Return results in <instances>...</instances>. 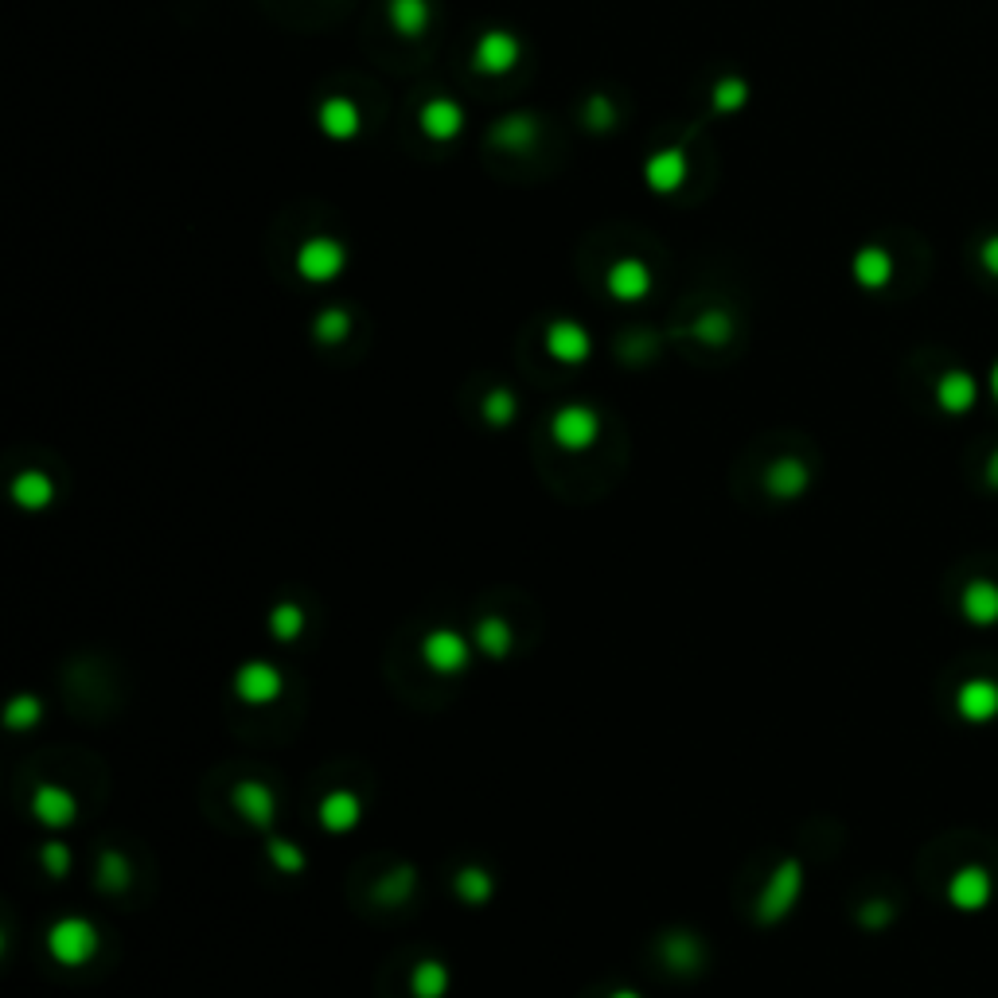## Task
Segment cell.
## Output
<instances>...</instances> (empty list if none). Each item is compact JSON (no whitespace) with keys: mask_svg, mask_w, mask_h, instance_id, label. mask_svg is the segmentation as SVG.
<instances>
[{"mask_svg":"<svg viewBox=\"0 0 998 998\" xmlns=\"http://www.w3.org/2000/svg\"><path fill=\"white\" fill-rule=\"evenodd\" d=\"M344 266H347V250L336 243V238H328V234L308 238V243L297 250V273L305 281H317V285L340 278V273H344Z\"/></svg>","mask_w":998,"mask_h":998,"instance_id":"6da1fadb","label":"cell"},{"mask_svg":"<svg viewBox=\"0 0 998 998\" xmlns=\"http://www.w3.org/2000/svg\"><path fill=\"white\" fill-rule=\"evenodd\" d=\"M47 948H51V956H56L59 963H66V968H78V963L90 960L94 948H98V933H94L86 921L71 916V921H59L56 928H51V936H47Z\"/></svg>","mask_w":998,"mask_h":998,"instance_id":"7a4b0ae2","label":"cell"},{"mask_svg":"<svg viewBox=\"0 0 998 998\" xmlns=\"http://www.w3.org/2000/svg\"><path fill=\"white\" fill-rule=\"evenodd\" d=\"M522 47L519 39L512 36V32H484V36L477 39V47H472V66H477L480 75H507L515 63H519Z\"/></svg>","mask_w":998,"mask_h":998,"instance_id":"3957f363","label":"cell"},{"mask_svg":"<svg viewBox=\"0 0 998 998\" xmlns=\"http://www.w3.org/2000/svg\"><path fill=\"white\" fill-rule=\"evenodd\" d=\"M597 414L589 410V406H566V410H558V418H554V438H558L562 448H569V453H581V448H589L593 441H597Z\"/></svg>","mask_w":998,"mask_h":998,"instance_id":"277c9868","label":"cell"},{"mask_svg":"<svg viewBox=\"0 0 998 998\" xmlns=\"http://www.w3.org/2000/svg\"><path fill=\"white\" fill-rule=\"evenodd\" d=\"M546 352H551L558 364H581V359L593 352V340H589L586 328L574 324V320H558V324H551V332H546Z\"/></svg>","mask_w":998,"mask_h":998,"instance_id":"5b68a950","label":"cell"},{"mask_svg":"<svg viewBox=\"0 0 998 998\" xmlns=\"http://www.w3.org/2000/svg\"><path fill=\"white\" fill-rule=\"evenodd\" d=\"M317 122L332 140H352L359 125H364V113H359L352 98H328V102H320Z\"/></svg>","mask_w":998,"mask_h":998,"instance_id":"8992f818","label":"cell"},{"mask_svg":"<svg viewBox=\"0 0 998 998\" xmlns=\"http://www.w3.org/2000/svg\"><path fill=\"white\" fill-rule=\"evenodd\" d=\"M605 285H608V293H613L616 300H640V297H648V289H652V273H648L644 261L625 258V261H616L613 270H608Z\"/></svg>","mask_w":998,"mask_h":998,"instance_id":"52a82bcc","label":"cell"},{"mask_svg":"<svg viewBox=\"0 0 998 998\" xmlns=\"http://www.w3.org/2000/svg\"><path fill=\"white\" fill-rule=\"evenodd\" d=\"M644 180L652 192H660V196H672V192H679L682 180H687V157H682L679 149H667V152H655L652 160L644 164Z\"/></svg>","mask_w":998,"mask_h":998,"instance_id":"ba28073f","label":"cell"},{"mask_svg":"<svg viewBox=\"0 0 998 998\" xmlns=\"http://www.w3.org/2000/svg\"><path fill=\"white\" fill-rule=\"evenodd\" d=\"M465 125V110L453 98H433L421 110V133L430 140H453Z\"/></svg>","mask_w":998,"mask_h":998,"instance_id":"9c48e42d","label":"cell"},{"mask_svg":"<svg viewBox=\"0 0 998 998\" xmlns=\"http://www.w3.org/2000/svg\"><path fill=\"white\" fill-rule=\"evenodd\" d=\"M426 663L441 675H457L468 663V640H460L457 632H433L426 640Z\"/></svg>","mask_w":998,"mask_h":998,"instance_id":"30bf717a","label":"cell"},{"mask_svg":"<svg viewBox=\"0 0 998 998\" xmlns=\"http://www.w3.org/2000/svg\"><path fill=\"white\" fill-rule=\"evenodd\" d=\"M238 694L254 706H266L281 694V675L273 672L270 663H250L238 672Z\"/></svg>","mask_w":998,"mask_h":998,"instance_id":"8fae6325","label":"cell"},{"mask_svg":"<svg viewBox=\"0 0 998 998\" xmlns=\"http://www.w3.org/2000/svg\"><path fill=\"white\" fill-rule=\"evenodd\" d=\"M32 812L47 827H66V823L75 820V796L66 792V788H56V784H44L36 792V800H32Z\"/></svg>","mask_w":998,"mask_h":998,"instance_id":"7c38bea8","label":"cell"},{"mask_svg":"<svg viewBox=\"0 0 998 998\" xmlns=\"http://www.w3.org/2000/svg\"><path fill=\"white\" fill-rule=\"evenodd\" d=\"M960 714L968 722H990L998 714V687L990 679H975L960 691Z\"/></svg>","mask_w":998,"mask_h":998,"instance_id":"4fadbf2b","label":"cell"},{"mask_svg":"<svg viewBox=\"0 0 998 998\" xmlns=\"http://www.w3.org/2000/svg\"><path fill=\"white\" fill-rule=\"evenodd\" d=\"M963 613L971 625H995L998 620V586L995 581H971L963 593Z\"/></svg>","mask_w":998,"mask_h":998,"instance_id":"5bb4252c","label":"cell"},{"mask_svg":"<svg viewBox=\"0 0 998 998\" xmlns=\"http://www.w3.org/2000/svg\"><path fill=\"white\" fill-rule=\"evenodd\" d=\"M386 16H391L394 32H402V36H421L426 24H430V0H391Z\"/></svg>","mask_w":998,"mask_h":998,"instance_id":"9a60e30c","label":"cell"},{"mask_svg":"<svg viewBox=\"0 0 998 998\" xmlns=\"http://www.w3.org/2000/svg\"><path fill=\"white\" fill-rule=\"evenodd\" d=\"M320 823L328 830H352L359 823V800L352 792H332L320 803Z\"/></svg>","mask_w":998,"mask_h":998,"instance_id":"2e32d148","label":"cell"},{"mask_svg":"<svg viewBox=\"0 0 998 998\" xmlns=\"http://www.w3.org/2000/svg\"><path fill=\"white\" fill-rule=\"evenodd\" d=\"M936 394H940V406L948 414H963V410H971V402H975V383H971L963 371H952L940 379V391Z\"/></svg>","mask_w":998,"mask_h":998,"instance_id":"e0dca14e","label":"cell"},{"mask_svg":"<svg viewBox=\"0 0 998 998\" xmlns=\"http://www.w3.org/2000/svg\"><path fill=\"white\" fill-rule=\"evenodd\" d=\"M948 897H952L960 909H979L983 901H987V874L963 870V874L952 882V889H948Z\"/></svg>","mask_w":998,"mask_h":998,"instance_id":"ac0fdd59","label":"cell"},{"mask_svg":"<svg viewBox=\"0 0 998 998\" xmlns=\"http://www.w3.org/2000/svg\"><path fill=\"white\" fill-rule=\"evenodd\" d=\"M889 270H894V266H889L886 250H877V246H870V250H862L859 258H854V278H859L862 285H870V289L886 285Z\"/></svg>","mask_w":998,"mask_h":998,"instance_id":"d6986e66","label":"cell"},{"mask_svg":"<svg viewBox=\"0 0 998 998\" xmlns=\"http://www.w3.org/2000/svg\"><path fill=\"white\" fill-rule=\"evenodd\" d=\"M234 800H238V808H243V815L250 823H270L273 820V796L266 792L261 784H243Z\"/></svg>","mask_w":998,"mask_h":998,"instance_id":"ffe728a7","label":"cell"},{"mask_svg":"<svg viewBox=\"0 0 998 998\" xmlns=\"http://www.w3.org/2000/svg\"><path fill=\"white\" fill-rule=\"evenodd\" d=\"M800 866H784L780 874H776V882H773V889H768V897H765V913L768 916H780L784 909H788V901H792L796 894H800Z\"/></svg>","mask_w":998,"mask_h":998,"instance_id":"44dd1931","label":"cell"},{"mask_svg":"<svg viewBox=\"0 0 998 998\" xmlns=\"http://www.w3.org/2000/svg\"><path fill=\"white\" fill-rule=\"evenodd\" d=\"M12 495H16L20 504L32 507V512H39V507L51 500V484H47V477H39V472H24V477L12 484Z\"/></svg>","mask_w":998,"mask_h":998,"instance_id":"7402d4cb","label":"cell"},{"mask_svg":"<svg viewBox=\"0 0 998 998\" xmlns=\"http://www.w3.org/2000/svg\"><path fill=\"white\" fill-rule=\"evenodd\" d=\"M347 328H352V317H347L344 308H328V312L317 317V324H312V336L320 344H340L347 336Z\"/></svg>","mask_w":998,"mask_h":998,"instance_id":"603a6c76","label":"cell"},{"mask_svg":"<svg viewBox=\"0 0 998 998\" xmlns=\"http://www.w3.org/2000/svg\"><path fill=\"white\" fill-rule=\"evenodd\" d=\"M534 122H527V118H507L500 130H495V140L500 145H507V149H527V145H534Z\"/></svg>","mask_w":998,"mask_h":998,"instance_id":"cb8c5ba5","label":"cell"},{"mask_svg":"<svg viewBox=\"0 0 998 998\" xmlns=\"http://www.w3.org/2000/svg\"><path fill=\"white\" fill-rule=\"evenodd\" d=\"M746 102H749V86L741 83V78H722V83L714 86V110L734 113V110H741Z\"/></svg>","mask_w":998,"mask_h":998,"instance_id":"d4e9b609","label":"cell"},{"mask_svg":"<svg viewBox=\"0 0 998 998\" xmlns=\"http://www.w3.org/2000/svg\"><path fill=\"white\" fill-rule=\"evenodd\" d=\"M445 968H438V963H421L418 975H414V995L418 998H441L445 995Z\"/></svg>","mask_w":998,"mask_h":998,"instance_id":"484cf974","label":"cell"},{"mask_svg":"<svg viewBox=\"0 0 998 998\" xmlns=\"http://www.w3.org/2000/svg\"><path fill=\"white\" fill-rule=\"evenodd\" d=\"M729 332H734V328H729V317H726V312H706V317H702L699 324H694V336L706 340V344H726Z\"/></svg>","mask_w":998,"mask_h":998,"instance_id":"4316f807","label":"cell"},{"mask_svg":"<svg viewBox=\"0 0 998 998\" xmlns=\"http://www.w3.org/2000/svg\"><path fill=\"white\" fill-rule=\"evenodd\" d=\"M803 468L796 465V460H784V465L773 468V492L776 495H796L803 488Z\"/></svg>","mask_w":998,"mask_h":998,"instance_id":"83f0119b","label":"cell"},{"mask_svg":"<svg viewBox=\"0 0 998 998\" xmlns=\"http://www.w3.org/2000/svg\"><path fill=\"white\" fill-rule=\"evenodd\" d=\"M586 118H589V125H593V130H613L616 110H613V102H608L605 94H593V98H589V106H586Z\"/></svg>","mask_w":998,"mask_h":998,"instance_id":"f1b7e54d","label":"cell"},{"mask_svg":"<svg viewBox=\"0 0 998 998\" xmlns=\"http://www.w3.org/2000/svg\"><path fill=\"white\" fill-rule=\"evenodd\" d=\"M484 414L492 426H507V421L515 418V398L507 391H495L492 398L484 402Z\"/></svg>","mask_w":998,"mask_h":998,"instance_id":"f546056e","label":"cell"},{"mask_svg":"<svg viewBox=\"0 0 998 998\" xmlns=\"http://www.w3.org/2000/svg\"><path fill=\"white\" fill-rule=\"evenodd\" d=\"M273 632H278L281 640H293V636L300 632V608L297 605H281L278 613H273Z\"/></svg>","mask_w":998,"mask_h":998,"instance_id":"4dcf8cb0","label":"cell"},{"mask_svg":"<svg viewBox=\"0 0 998 998\" xmlns=\"http://www.w3.org/2000/svg\"><path fill=\"white\" fill-rule=\"evenodd\" d=\"M480 644H484L492 655L507 652V628L500 625V620H488V625L480 628Z\"/></svg>","mask_w":998,"mask_h":998,"instance_id":"1f68e13d","label":"cell"},{"mask_svg":"<svg viewBox=\"0 0 998 998\" xmlns=\"http://www.w3.org/2000/svg\"><path fill=\"white\" fill-rule=\"evenodd\" d=\"M273 866L278 870H300L305 862H300V850L297 847H289V842H273Z\"/></svg>","mask_w":998,"mask_h":998,"instance_id":"d6a6232c","label":"cell"},{"mask_svg":"<svg viewBox=\"0 0 998 998\" xmlns=\"http://www.w3.org/2000/svg\"><path fill=\"white\" fill-rule=\"evenodd\" d=\"M460 894L472 897V901H477V897H488V882H484V877H477V874H465V877H460Z\"/></svg>","mask_w":998,"mask_h":998,"instance_id":"836d02e7","label":"cell"},{"mask_svg":"<svg viewBox=\"0 0 998 998\" xmlns=\"http://www.w3.org/2000/svg\"><path fill=\"white\" fill-rule=\"evenodd\" d=\"M47 866L56 870H66V850H59V847H47Z\"/></svg>","mask_w":998,"mask_h":998,"instance_id":"e575fe53","label":"cell"},{"mask_svg":"<svg viewBox=\"0 0 998 998\" xmlns=\"http://www.w3.org/2000/svg\"><path fill=\"white\" fill-rule=\"evenodd\" d=\"M983 261H987L990 273H998V238H990V243L983 246Z\"/></svg>","mask_w":998,"mask_h":998,"instance_id":"d590c367","label":"cell"},{"mask_svg":"<svg viewBox=\"0 0 998 998\" xmlns=\"http://www.w3.org/2000/svg\"><path fill=\"white\" fill-rule=\"evenodd\" d=\"M990 386H995V398H998V367H995V374H990Z\"/></svg>","mask_w":998,"mask_h":998,"instance_id":"8d00e7d4","label":"cell"},{"mask_svg":"<svg viewBox=\"0 0 998 998\" xmlns=\"http://www.w3.org/2000/svg\"><path fill=\"white\" fill-rule=\"evenodd\" d=\"M613 998H640V995H632V990H620V995H613Z\"/></svg>","mask_w":998,"mask_h":998,"instance_id":"74e56055","label":"cell"}]
</instances>
